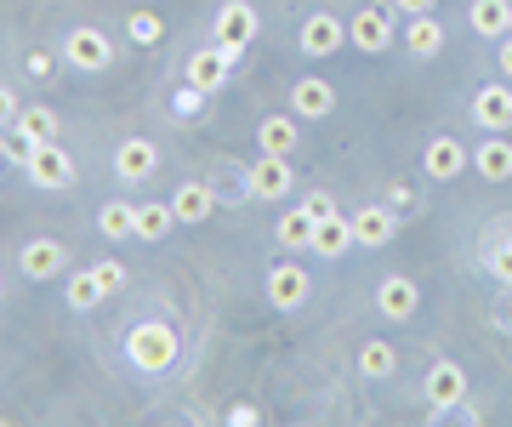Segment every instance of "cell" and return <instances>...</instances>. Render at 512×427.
<instances>
[{"label": "cell", "mask_w": 512, "mask_h": 427, "mask_svg": "<svg viewBox=\"0 0 512 427\" xmlns=\"http://www.w3.org/2000/svg\"><path fill=\"white\" fill-rule=\"evenodd\" d=\"M126 353L143 376H165L177 365V331H171L165 319H143V325L126 331Z\"/></svg>", "instance_id": "cell-1"}, {"label": "cell", "mask_w": 512, "mask_h": 427, "mask_svg": "<svg viewBox=\"0 0 512 427\" xmlns=\"http://www.w3.org/2000/svg\"><path fill=\"white\" fill-rule=\"evenodd\" d=\"M23 171H29V183L46 188V194H63L74 188V160L63 143H35V149L23 154Z\"/></svg>", "instance_id": "cell-2"}, {"label": "cell", "mask_w": 512, "mask_h": 427, "mask_svg": "<svg viewBox=\"0 0 512 427\" xmlns=\"http://www.w3.org/2000/svg\"><path fill=\"white\" fill-rule=\"evenodd\" d=\"M63 57H69V69H80V75H103L114 63V40L103 29H92V23H80V29L63 35Z\"/></svg>", "instance_id": "cell-3"}, {"label": "cell", "mask_w": 512, "mask_h": 427, "mask_svg": "<svg viewBox=\"0 0 512 427\" xmlns=\"http://www.w3.org/2000/svg\"><path fill=\"white\" fill-rule=\"evenodd\" d=\"M393 12L387 6H359L348 18V46H359V52H387L393 46Z\"/></svg>", "instance_id": "cell-4"}, {"label": "cell", "mask_w": 512, "mask_h": 427, "mask_svg": "<svg viewBox=\"0 0 512 427\" xmlns=\"http://www.w3.org/2000/svg\"><path fill=\"white\" fill-rule=\"evenodd\" d=\"M308 297H313V279H308L302 262H274V268H268V302H274V308L291 314V308H302Z\"/></svg>", "instance_id": "cell-5"}, {"label": "cell", "mask_w": 512, "mask_h": 427, "mask_svg": "<svg viewBox=\"0 0 512 427\" xmlns=\"http://www.w3.org/2000/svg\"><path fill=\"white\" fill-rule=\"evenodd\" d=\"M234 57H239V52H228V46H205V52L188 57L183 75L194 80V86H200L205 97H217L222 86H228V75H234Z\"/></svg>", "instance_id": "cell-6"}, {"label": "cell", "mask_w": 512, "mask_h": 427, "mask_svg": "<svg viewBox=\"0 0 512 427\" xmlns=\"http://www.w3.org/2000/svg\"><path fill=\"white\" fill-rule=\"evenodd\" d=\"M256 6L251 0H222V12H217V46H228V52H245L256 40Z\"/></svg>", "instance_id": "cell-7"}, {"label": "cell", "mask_w": 512, "mask_h": 427, "mask_svg": "<svg viewBox=\"0 0 512 427\" xmlns=\"http://www.w3.org/2000/svg\"><path fill=\"white\" fill-rule=\"evenodd\" d=\"M296 183V171L285 166V154H262L256 166H245V188H251L256 200H285Z\"/></svg>", "instance_id": "cell-8"}, {"label": "cell", "mask_w": 512, "mask_h": 427, "mask_svg": "<svg viewBox=\"0 0 512 427\" xmlns=\"http://www.w3.org/2000/svg\"><path fill=\"white\" fill-rule=\"evenodd\" d=\"M393 234H399V211L393 205H359L353 211V245L382 251V245H393Z\"/></svg>", "instance_id": "cell-9"}, {"label": "cell", "mask_w": 512, "mask_h": 427, "mask_svg": "<svg viewBox=\"0 0 512 427\" xmlns=\"http://www.w3.org/2000/svg\"><path fill=\"white\" fill-rule=\"evenodd\" d=\"M154 166H160V149H154L148 137H126V143L114 149V177H120V183H148Z\"/></svg>", "instance_id": "cell-10"}, {"label": "cell", "mask_w": 512, "mask_h": 427, "mask_svg": "<svg viewBox=\"0 0 512 427\" xmlns=\"http://www.w3.org/2000/svg\"><path fill=\"white\" fill-rule=\"evenodd\" d=\"M296 40H302V52H308V57H330V52H342V46H348V23L330 18V12H313Z\"/></svg>", "instance_id": "cell-11"}, {"label": "cell", "mask_w": 512, "mask_h": 427, "mask_svg": "<svg viewBox=\"0 0 512 427\" xmlns=\"http://www.w3.org/2000/svg\"><path fill=\"white\" fill-rule=\"evenodd\" d=\"M427 405L433 410H456L461 399H467V371H461V365H450V359H439V365H433V371H427Z\"/></svg>", "instance_id": "cell-12"}, {"label": "cell", "mask_w": 512, "mask_h": 427, "mask_svg": "<svg viewBox=\"0 0 512 427\" xmlns=\"http://www.w3.org/2000/svg\"><path fill=\"white\" fill-rule=\"evenodd\" d=\"M348 251H353V217H342V211H325V217L313 223V257L336 262V257H348Z\"/></svg>", "instance_id": "cell-13"}, {"label": "cell", "mask_w": 512, "mask_h": 427, "mask_svg": "<svg viewBox=\"0 0 512 427\" xmlns=\"http://www.w3.org/2000/svg\"><path fill=\"white\" fill-rule=\"evenodd\" d=\"M18 268H23V279H35L40 285V279H57L63 268H69V251H63L57 240H29L18 251Z\"/></svg>", "instance_id": "cell-14"}, {"label": "cell", "mask_w": 512, "mask_h": 427, "mask_svg": "<svg viewBox=\"0 0 512 427\" xmlns=\"http://www.w3.org/2000/svg\"><path fill=\"white\" fill-rule=\"evenodd\" d=\"M256 143H262V154H285L291 160L296 143H302V114H268L256 126Z\"/></svg>", "instance_id": "cell-15"}, {"label": "cell", "mask_w": 512, "mask_h": 427, "mask_svg": "<svg viewBox=\"0 0 512 427\" xmlns=\"http://www.w3.org/2000/svg\"><path fill=\"white\" fill-rule=\"evenodd\" d=\"M330 109H336V86H330V80L308 75V80H296L291 86V114H302V120H325Z\"/></svg>", "instance_id": "cell-16"}, {"label": "cell", "mask_w": 512, "mask_h": 427, "mask_svg": "<svg viewBox=\"0 0 512 427\" xmlns=\"http://www.w3.org/2000/svg\"><path fill=\"white\" fill-rule=\"evenodd\" d=\"M404 52L410 57H439L444 52V23L433 18V12H416V18H404Z\"/></svg>", "instance_id": "cell-17"}, {"label": "cell", "mask_w": 512, "mask_h": 427, "mask_svg": "<svg viewBox=\"0 0 512 427\" xmlns=\"http://www.w3.org/2000/svg\"><path fill=\"white\" fill-rule=\"evenodd\" d=\"M473 120L484 131H507L512 126V86H478L473 92Z\"/></svg>", "instance_id": "cell-18"}, {"label": "cell", "mask_w": 512, "mask_h": 427, "mask_svg": "<svg viewBox=\"0 0 512 427\" xmlns=\"http://www.w3.org/2000/svg\"><path fill=\"white\" fill-rule=\"evenodd\" d=\"M421 166H427V177H433V183H450V177H461V171H467V149H461L456 137H433V143H427V154H421Z\"/></svg>", "instance_id": "cell-19"}, {"label": "cell", "mask_w": 512, "mask_h": 427, "mask_svg": "<svg viewBox=\"0 0 512 427\" xmlns=\"http://www.w3.org/2000/svg\"><path fill=\"white\" fill-rule=\"evenodd\" d=\"M171 211H177V223H205L217 211V194H211V183H177Z\"/></svg>", "instance_id": "cell-20"}, {"label": "cell", "mask_w": 512, "mask_h": 427, "mask_svg": "<svg viewBox=\"0 0 512 427\" xmlns=\"http://www.w3.org/2000/svg\"><path fill=\"white\" fill-rule=\"evenodd\" d=\"M467 23H473V35L501 40L512 29V0H473V6H467Z\"/></svg>", "instance_id": "cell-21"}, {"label": "cell", "mask_w": 512, "mask_h": 427, "mask_svg": "<svg viewBox=\"0 0 512 427\" xmlns=\"http://www.w3.org/2000/svg\"><path fill=\"white\" fill-rule=\"evenodd\" d=\"M376 308H382V319H410L421 308V291L410 285V279H382V291H376Z\"/></svg>", "instance_id": "cell-22"}, {"label": "cell", "mask_w": 512, "mask_h": 427, "mask_svg": "<svg viewBox=\"0 0 512 427\" xmlns=\"http://www.w3.org/2000/svg\"><path fill=\"white\" fill-rule=\"evenodd\" d=\"M97 234H103V240H137V205L131 200L97 205Z\"/></svg>", "instance_id": "cell-23"}, {"label": "cell", "mask_w": 512, "mask_h": 427, "mask_svg": "<svg viewBox=\"0 0 512 427\" xmlns=\"http://www.w3.org/2000/svg\"><path fill=\"white\" fill-rule=\"evenodd\" d=\"M171 228H177V211H171V200H143L137 205V240H165V234H171Z\"/></svg>", "instance_id": "cell-24"}, {"label": "cell", "mask_w": 512, "mask_h": 427, "mask_svg": "<svg viewBox=\"0 0 512 427\" xmlns=\"http://www.w3.org/2000/svg\"><path fill=\"white\" fill-rule=\"evenodd\" d=\"M313 223H319V217H313L308 205H296V211H285V217H279V245H285V251H313Z\"/></svg>", "instance_id": "cell-25"}, {"label": "cell", "mask_w": 512, "mask_h": 427, "mask_svg": "<svg viewBox=\"0 0 512 427\" xmlns=\"http://www.w3.org/2000/svg\"><path fill=\"white\" fill-rule=\"evenodd\" d=\"M393 371H399V348L393 342H365L359 348V376L365 382H387Z\"/></svg>", "instance_id": "cell-26"}, {"label": "cell", "mask_w": 512, "mask_h": 427, "mask_svg": "<svg viewBox=\"0 0 512 427\" xmlns=\"http://www.w3.org/2000/svg\"><path fill=\"white\" fill-rule=\"evenodd\" d=\"M473 166L484 171L490 183H507V177H512V143H507V137H501V131H495L490 143H484V149L473 154Z\"/></svg>", "instance_id": "cell-27"}, {"label": "cell", "mask_w": 512, "mask_h": 427, "mask_svg": "<svg viewBox=\"0 0 512 427\" xmlns=\"http://www.w3.org/2000/svg\"><path fill=\"white\" fill-rule=\"evenodd\" d=\"M12 131H18V143H57V114L52 109H23L18 120H12Z\"/></svg>", "instance_id": "cell-28"}, {"label": "cell", "mask_w": 512, "mask_h": 427, "mask_svg": "<svg viewBox=\"0 0 512 427\" xmlns=\"http://www.w3.org/2000/svg\"><path fill=\"white\" fill-rule=\"evenodd\" d=\"M103 297H109V291H103L97 268H80V274H69V285H63V302H69V308H80V314H86V308H97Z\"/></svg>", "instance_id": "cell-29"}, {"label": "cell", "mask_w": 512, "mask_h": 427, "mask_svg": "<svg viewBox=\"0 0 512 427\" xmlns=\"http://www.w3.org/2000/svg\"><path fill=\"white\" fill-rule=\"evenodd\" d=\"M126 35H131V46H160V40H165V18H160V12H131Z\"/></svg>", "instance_id": "cell-30"}, {"label": "cell", "mask_w": 512, "mask_h": 427, "mask_svg": "<svg viewBox=\"0 0 512 427\" xmlns=\"http://www.w3.org/2000/svg\"><path fill=\"white\" fill-rule=\"evenodd\" d=\"M200 109H205V92L194 86V80H183V86L171 92V114H183V120H194Z\"/></svg>", "instance_id": "cell-31"}, {"label": "cell", "mask_w": 512, "mask_h": 427, "mask_svg": "<svg viewBox=\"0 0 512 427\" xmlns=\"http://www.w3.org/2000/svg\"><path fill=\"white\" fill-rule=\"evenodd\" d=\"M92 268H97V279H103V291H109V297H114V291H126V262H120V257H97Z\"/></svg>", "instance_id": "cell-32"}, {"label": "cell", "mask_w": 512, "mask_h": 427, "mask_svg": "<svg viewBox=\"0 0 512 427\" xmlns=\"http://www.w3.org/2000/svg\"><path fill=\"white\" fill-rule=\"evenodd\" d=\"M484 268H490L501 285H512V240H495V245H490V257H484Z\"/></svg>", "instance_id": "cell-33"}, {"label": "cell", "mask_w": 512, "mask_h": 427, "mask_svg": "<svg viewBox=\"0 0 512 427\" xmlns=\"http://www.w3.org/2000/svg\"><path fill=\"white\" fill-rule=\"evenodd\" d=\"M23 69H29V80H52L57 57H52V52H29V63H23Z\"/></svg>", "instance_id": "cell-34"}, {"label": "cell", "mask_w": 512, "mask_h": 427, "mask_svg": "<svg viewBox=\"0 0 512 427\" xmlns=\"http://www.w3.org/2000/svg\"><path fill=\"white\" fill-rule=\"evenodd\" d=\"M18 114H23L18 92H12V86H0V126H12V120H18Z\"/></svg>", "instance_id": "cell-35"}, {"label": "cell", "mask_w": 512, "mask_h": 427, "mask_svg": "<svg viewBox=\"0 0 512 427\" xmlns=\"http://www.w3.org/2000/svg\"><path fill=\"white\" fill-rule=\"evenodd\" d=\"M228 422H234V427H256V422H262V410H256V405H234V410H228Z\"/></svg>", "instance_id": "cell-36"}, {"label": "cell", "mask_w": 512, "mask_h": 427, "mask_svg": "<svg viewBox=\"0 0 512 427\" xmlns=\"http://www.w3.org/2000/svg\"><path fill=\"white\" fill-rule=\"evenodd\" d=\"M302 205H308L313 217H325V211H336V200H330L325 188H313V194H308V200H302Z\"/></svg>", "instance_id": "cell-37"}, {"label": "cell", "mask_w": 512, "mask_h": 427, "mask_svg": "<svg viewBox=\"0 0 512 427\" xmlns=\"http://www.w3.org/2000/svg\"><path fill=\"white\" fill-rule=\"evenodd\" d=\"M387 205H393V211H399V205H404V211H410V205H416V194H410V188H404V183H393V188H387Z\"/></svg>", "instance_id": "cell-38"}, {"label": "cell", "mask_w": 512, "mask_h": 427, "mask_svg": "<svg viewBox=\"0 0 512 427\" xmlns=\"http://www.w3.org/2000/svg\"><path fill=\"white\" fill-rule=\"evenodd\" d=\"M393 6H399L404 18H416V12H433V6H439V0H393Z\"/></svg>", "instance_id": "cell-39"}, {"label": "cell", "mask_w": 512, "mask_h": 427, "mask_svg": "<svg viewBox=\"0 0 512 427\" xmlns=\"http://www.w3.org/2000/svg\"><path fill=\"white\" fill-rule=\"evenodd\" d=\"M501 75H512V35H501Z\"/></svg>", "instance_id": "cell-40"}, {"label": "cell", "mask_w": 512, "mask_h": 427, "mask_svg": "<svg viewBox=\"0 0 512 427\" xmlns=\"http://www.w3.org/2000/svg\"><path fill=\"white\" fill-rule=\"evenodd\" d=\"M0 297H6V274H0Z\"/></svg>", "instance_id": "cell-41"}, {"label": "cell", "mask_w": 512, "mask_h": 427, "mask_svg": "<svg viewBox=\"0 0 512 427\" xmlns=\"http://www.w3.org/2000/svg\"><path fill=\"white\" fill-rule=\"evenodd\" d=\"M507 35H512V29H507Z\"/></svg>", "instance_id": "cell-42"}]
</instances>
